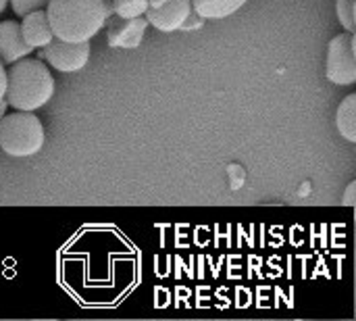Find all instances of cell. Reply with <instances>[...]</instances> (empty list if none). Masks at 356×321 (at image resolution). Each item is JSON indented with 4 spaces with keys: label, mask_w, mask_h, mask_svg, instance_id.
<instances>
[{
    "label": "cell",
    "mask_w": 356,
    "mask_h": 321,
    "mask_svg": "<svg viewBox=\"0 0 356 321\" xmlns=\"http://www.w3.org/2000/svg\"><path fill=\"white\" fill-rule=\"evenodd\" d=\"M44 146V127L31 111H17L0 119V148L10 157H31Z\"/></svg>",
    "instance_id": "3957f363"
},
{
    "label": "cell",
    "mask_w": 356,
    "mask_h": 321,
    "mask_svg": "<svg viewBox=\"0 0 356 321\" xmlns=\"http://www.w3.org/2000/svg\"><path fill=\"white\" fill-rule=\"evenodd\" d=\"M6 4H8V0H0V15L4 13V8H6Z\"/></svg>",
    "instance_id": "d6986e66"
},
{
    "label": "cell",
    "mask_w": 356,
    "mask_h": 321,
    "mask_svg": "<svg viewBox=\"0 0 356 321\" xmlns=\"http://www.w3.org/2000/svg\"><path fill=\"white\" fill-rule=\"evenodd\" d=\"M48 2L50 0H8V4L13 6V13L17 17H23L33 10H42V8H46Z\"/></svg>",
    "instance_id": "5bb4252c"
},
{
    "label": "cell",
    "mask_w": 356,
    "mask_h": 321,
    "mask_svg": "<svg viewBox=\"0 0 356 321\" xmlns=\"http://www.w3.org/2000/svg\"><path fill=\"white\" fill-rule=\"evenodd\" d=\"M336 125L342 138L348 142H356V94H350L342 100L338 115H336Z\"/></svg>",
    "instance_id": "8fae6325"
},
{
    "label": "cell",
    "mask_w": 356,
    "mask_h": 321,
    "mask_svg": "<svg viewBox=\"0 0 356 321\" xmlns=\"http://www.w3.org/2000/svg\"><path fill=\"white\" fill-rule=\"evenodd\" d=\"M355 194H356V182H353V184L348 186L346 194H344V205L353 207V205H355Z\"/></svg>",
    "instance_id": "2e32d148"
},
{
    "label": "cell",
    "mask_w": 356,
    "mask_h": 321,
    "mask_svg": "<svg viewBox=\"0 0 356 321\" xmlns=\"http://www.w3.org/2000/svg\"><path fill=\"white\" fill-rule=\"evenodd\" d=\"M6 107H8V102H6V98H2V100H0V119L6 115Z\"/></svg>",
    "instance_id": "ac0fdd59"
},
{
    "label": "cell",
    "mask_w": 356,
    "mask_h": 321,
    "mask_svg": "<svg viewBox=\"0 0 356 321\" xmlns=\"http://www.w3.org/2000/svg\"><path fill=\"white\" fill-rule=\"evenodd\" d=\"M356 0H336V13L340 23L344 25L346 31L355 33L356 31V15H355Z\"/></svg>",
    "instance_id": "4fadbf2b"
},
{
    "label": "cell",
    "mask_w": 356,
    "mask_h": 321,
    "mask_svg": "<svg viewBox=\"0 0 356 321\" xmlns=\"http://www.w3.org/2000/svg\"><path fill=\"white\" fill-rule=\"evenodd\" d=\"M6 94V71H4V65L0 63V100L4 98Z\"/></svg>",
    "instance_id": "e0dca14e"
},
{
    "label": "cell",
    "mask_w": 356,
    "mask_h": 321,
    "mask_svg": "<svg viewBox=\"0 0 356 321\" xmlns=\"http://www.w3.org/2000/svg\"><path fill=\"white\" fill-rule=\"evenodd\" d=\"M40 58L60 73H77L90 61V42H65L60 38H52L40 48Z\"/></svg>",
    "instance_id": "5b68a950"
},
{
    "label": "cell",
    "mask_w": 356,
    "mask_h": 321,
    "mask_svg": "<svg viewBox=\"0 0 356 321\" xmlns=\"http://www.w3.org/2000/svg\"><path fill=\"white\" fill-rule=\"evenodd\" d=\"M54 77L42 61L21 58L6 73V102L15 111H38L54 96Z\"/></svg>",
    "instance_id": "7a4b0ae2"
},
{
    "label": "cell",
    "mask_w": 356,
    "mask_h": 321,
    "mask_svg": "<svg viewBox=\"0 0 356 321\" xmlns=\"http://www.w3.org/2000/svg\"><path fill=\"white\" fill-rule=\"evenodd\" d=\"M106 40L108 46L113 48H138L144 40V33L148 29L146 17H134V19H123L111 13L106 17Z\"/></svg>",
    "instance_id": "52a82bcc"
},
{
    "label": "cell",
    "mask_w": 356,
    "mask_h": 321,
    "mask_svg": "<svg viewBox=\"0 0 356 321\" xmlns=\"http://www.w3.org/2000/svg\"><path fill=\"white\" fill-rule=\"evenodd\" d=\"M190 10H192L190 0H148V8L144 17L148 25H152L154 29L171 33L175 29H181Z\"/></svg>",
    "instance_id": "8992f818"
},
{
    "label": "cell",
    "mask_w": 356,
    "mask_h": 321,
    "mask_svg": "<svg viewBox=\"0 0 356 321\" xmlns=\"http://www.w3.org/2000/svg\"><path fill=\"white\" fill-rule=\"evenodd\" d=\"M202 23H204V19L192 8L190 10V15L186 17V21H184V25H181V29H198V27H202Z\"/></svg>",
    "instance_id": "9a60e30c"
},
{
    "label": "cell",
    "mask_w": 356,
    "mask_h": 321,
    "mask_svg": "<svg viewBox=\"0 0 356 321\" xmlns=\"http://www.w3.org/2000/svg\"><path fill=\"white\" fill-rule=\"evenodd\" d=\"M31 46L25 44L21 36V25L17 21H4L0 23V63L13 65L27 54H31Z\"/></svg>",
    "instance_id": "ba28073f"
},
{
    "label": "cell",
    "mask_w": 356,
    "mask_h": 321,
    "mask_svg": "<svg viewBox=\"0 0 356 321\" xmlns=\"http://www.w3.org/2000/svg\"><path fill=\"white\" fill-rule=\"evenodd\" d=\"M148 8V0H113V13L123 19L142 17Z\"/></svg>",
    "instance_id": "7c38bea8"
},
{
    "label": "cell",
    "mask_w": 356,
    "mask_h": 321,
    "mask_svg": "<svg viewBox=\"0 0 356 321\" xmlns=\"http://www.w3.org/2000/svg\"><path fill=\"white\" fill-rule=\"evenodd\" d=\"M19 25H21V36H23L25 44L31 48H42L54 38L44 8L23 15V21Z\"/></svg>",
    "instance_id": "9c48e42d"
},
{
    "label": "cell",
    "mask_w": 356,
    "mask_h": 321,
    "mask_svg": "<svg viewBox=\"0 0 356 321\" xmlns=\"http://www.w3.org/2000/svg\"><path fill=\"white\" fill-rule=\"evenodd\" d=\"M192 8L204 19V21H215V19H225L238 13L248 0H190Z\"/></svg>",
    "instance_id": "30bf717a"
},
{
    "label": "cell",
    "mask_w": 356,
    "mask_h": 321,
    "mask_svg": "<svg viewBox=\"0 0 356 321\" xmlns=\"http://www.w3.org/2000/svg\"><path fill=\"white\" fill-rule=\"evenodd\" d=\"M44 10L54 38L65 42H90L106 23L104 0H50Z\"/></svg>",
    "instance_id": "6da1fadb"
},
{
    "label": "cell",
    "mask_w": 356,
    "mask_h": 321,
    "mask_svg": "<svg viewBox=\"0 0 356 321\" xmlns=\"http://www.w3.org/2000/svg\"><path fill=\"white\" fill-rule=\"evenodd\" d=\"M325 75L336 86L356 84V38L355 33L344 31L336 36L327 46Z\"/></svg>",
    "instance_id": "277c9868"
}]
</instances>
